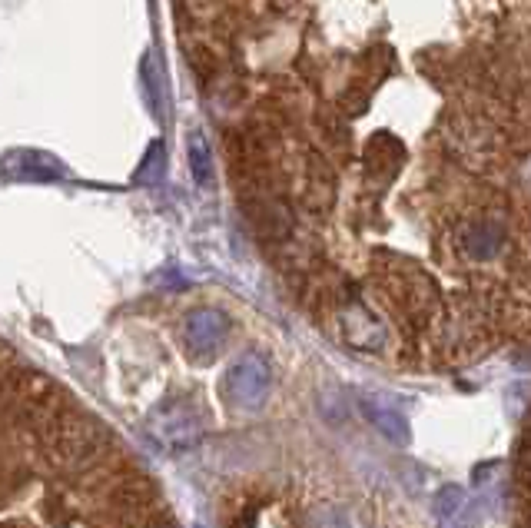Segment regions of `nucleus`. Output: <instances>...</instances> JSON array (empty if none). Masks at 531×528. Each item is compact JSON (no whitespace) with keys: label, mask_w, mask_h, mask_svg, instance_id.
<instances>
[{"label":"nucleus","mask_w":531,"mask_h":528,"mask_svg":"<svg viewBox=\"0 0 531 528\" xmlns=\"http://www.w3.org/2000/svg\"><path fill=\"white\" fill-rule=\"evenodd\" d=\"M147 432L166 452H183L200 442L203 419L196 416V409L190 402H166V406L153 409L147 416Z\"/></svg>","instance_id":"1"},{"label":"nucleus","mask_w":531,"mask_h":528,"mask_svg":"<svg viewBox=\"0 0 531 528\" xmlns=\"http://www.w3.org/2000/svg\"><path fill=\"white\" fill-rule=\"evenodd\" d=\"M269 382H273V376H269L266 359L256 356V352H246V356H239L233 366H229L226 392H229V399L239 402V406L253 409L266 399Z\"/></svg>","instance_id":"2"},{"label":"nucleus","mask_w":531,"mask_h":528,"mask_svg":"<svg viewBox=\"0 0 531 528\" xmlns=\"http://www.w3.org/2000/svg\"><path fill=\"white\" fill-rule=\"evenodd\" d=\"M183 336H186V346H190L193 356H216L226 339H229V319L220 313V309H210V306H200L193 309L190 316H186L183 323Z\"/></svg>","instance_id":"3"},{"label":"nucleus","mask_w":531,"mask_h":528,"mask_svg":"<svg viewBox=\"0 0 531 528\" xmlns=\"http://www.w3.org/2000/svg\"><path fill=\"white\" fill-rule=\"evenodd\" d=\"M505 246V230L498 220H488V216H482V220H472L462 226V233H458V250H462L468 260H495L498 253H502Z\"/></svg>","instance_id":"4"},{"label":"nucleus","mask_w":531,"mask_h":528,"mask_svg":"<svg viewBox=\"0 0 531 528\" xmlns=\"http://www.w3.org/2000/svg\"><path fill=\"white\" fill-rule=\"evenodd\" d=\"M432 512L442 528H472V505H468L465 489H458V485H445L435 492Z\"/></svg>","instance_id":"5"},{"label":"nucleus","mask_w":531,"mask_h":528,"mask_svg":"<svg viewBox=\"0 0 531 528\" xmlns=\"http://www.w3.org/2000/svg\"><path fill=\"white\" fill-rule=\"evenodd\" d=\"M362 412H366V419H369L372 426H376L389 442H395V445H409V439H412L409 419H405L395 406H385V402H379V399H362Z\"/></svg>","instance_id":"6"},{"label":"nucleus","mask_w":531,"mask_h":528,"mask_svg":"<svg viewBox=\"0 0 531 528\" xmlns=\"http://www.w3.org/2000/svg\"><path fill=\"white\" fill-rule=\"evenodd\" d=\"M342 336H346V343L356 349H379L385 343L382 326L372 323L366 309H349V313L342 316Z\"/></svg>","instance_id":"7"},{"label":"nucleus","mask_w":531,"mask_h":528,"mask_svg":"<svg viewBox=\"0 0 531 528\" xmlns=\"http://www.w3.org/2000/svg\"><path fill=\"white\" fill-rule=\"evenodd\" d=\"M186 153H190V170L200 186L213 183V153H210V140H206L203 130H190L186 137Z\"/></svg>","instance_id":"8"},{"label":"nucleus","mask_w":531,"mask_h":528,"mask_svg":"<svg viewBox=\"0 0 531 528\" xmlns=\"http://www.w3.org/2000/svg\"><path fill=\"white\" fill-rule=\"evenodd\" d=\"M20 157V180H50V176H64V167L47 157V153H17Z\"/></svg>","instance_id":"9"},{"label":"nucleus","mask_w":531,"mask_h":528,"mask_svg":"<svg viewBox=\"0 0 531 528\" xmlns=\"http://www.w3.org/2000/svg\"><path fill=\"white\" fill-rule=\"evenodd\" d=\"M160 176H163V147L156 143V147H150V153H147V163H143V170L137 173V183H143V180L156 183Z\"/></svg>","instance_id":"10"},{"label":"nucleus","mask_w":531,"mask_h":528,"mask_svg":"<svg viewBox=\"0 0 531 528\" xmlns=\"http://www.w3.org/2000/svg\"><path fill=\"white\" fill-rule=\"evenodd\" d=\"M316 528H349V522H346V515H339V512H322L316 519Z\"/></svg>","instance_id":"11"},{"label":"nucleus","mask_w":531,"mask_h":528,"mask_svg":"<svg viewBox=\"0 0 531 528\" xmlns=\"http://www.w3.org/2000/svg\"><path fill=\"white\" fill-rule=\"evenodd\" d=\"M156 528H173V525H166V522H163V525H156Z\"/></svg>","instance_id":"12"}]
</instances>
